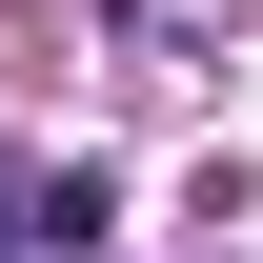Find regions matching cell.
Masks as SVG:
<instances>
[{
	"instance_id": "7a4b0ae2",
	"label": "cell",
	"mask_w": 263,
	"mask_h": 263,
	"mask_svg": "<svg viewBox=\"0 0 263 263\" xmlns=\"http://www.w3.org/2000/svg\"><path fill=\"white\" fill-rule=\"evenodd\" d=\"M0 202H21V162H0Z\"/></svg>"
},
{
	"instance_id": "6da1fadb",
	"label": "cell",
	"mask_w": 263,
	"mask_h": 263,
	"mask_svg": "<svg viewBox=\"0 0 263 263\" xmlns=\"http://www.w3.org/2000/svg\"><path fill=\"white\" fill-rule=\"evenodd\" d=\"M101 223H122L101 162H41V182H21V243H41V263H101Z\"/></svg>"
}]
</instances>
